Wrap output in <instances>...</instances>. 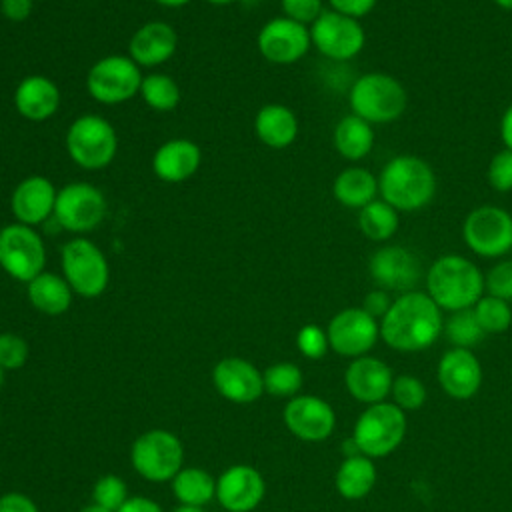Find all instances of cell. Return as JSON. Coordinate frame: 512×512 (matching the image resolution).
Returning a JSON list of instances; mask_svg holds the SVG:
<instances>
[{
  "label": "cell",
  "instance_id": "cell-1",
  "mask_svg": "<svg viewBox=\"0 0 512 512\" xmlns=\"http://www.w3.org/2000/svg\"><path fill=\"white\" fill-rule=\"evenodd\" d=\"M444 318L428 292L412 290L400 294L380 320V338L394 350L420 352L442 334Z\"/></svg>",
  "mask_w": 512,
  "mask_h": 512
},
{
  "label": "cell",
  "instance_id": "cell-2",
  "mask_svg": "<svg viewBox=\"0 0 512 512\" xmlns=\"http://www.w3.org/2000/svg\"><path fill=\"white\" fill-rule=\"evenodd\" d=\"M378 194L398 212L420 210L434 200L436 174L432 166L418 156H394L380 170Z\"/></svg>",
  "mask_w": 512,
  "mask_h": 512
},
{
  "label": "cell",
  "instance_id": "cell-3",
  "mask_svg": "<svg viewBox=\"0 0 512 512\" xmlns=\"http://www.w3.org/2000/svg\"><path fill=\"white\" fill-rule=\"evenodd\" d=\"M426 292L440 310H466L484 296V274L472 260L444 254L426 272Z\"/></svg>",
  "mask_w": 512,
  "mask_h": 512
},
{
  "label": "cell",
  "instance_id": "cell-4",
  "mask_svg": "<svg viewBox=\"0 0 512 512\" xmlns=\"http://www.w3.org/2000/svg\"><path fill=\"white\" fill-rule=\"evenodd\" d=\"M352 114L374 124L398 120L406 106L408 94L398 78L386 72H366L358 76L348 92Z\"/></svg>",
  "mask_w": 512,
  "mask_h": 512
},
{
  "label": "cell",
  "instance_id": "cell-5",
  "mask_svg": "<svg viewBox=\"0 0 512 512\" xmlns=\"http://www.w3.org/2000/svg\"><path fill=\"white\" fill-rule=\"evenodd\" d=\"M66 152L76 166L102 170L118 152L116 130L100 114H82L68 126Z\"/></svg>",
  "mask_w": 512,
  "mask_h": 512
},
{
  "label": "cell",
  "instance_id": "cell-6",
  "mask_svg": "<svg viewBox=\"0 0 512 512\" xmlns=\"http://www.w3.org/2000/svg\"><path fill=\"white\" fill-rule=\"evenodd\" d=\"M406 416L394 402L370 404L356 420L352 438L368 458L392 454L404 440Z\"/></svg>",
  "mask_w": 512,
  "mask_h": 512
},
{
  "label": "cell",
  "instance_id": "cell-7",
  "mask_svg": "<svg viewBox=\"0 0 512 512\" xmlns=\"http://www.w3.org/2000/svg\"><path fill=\"white\" fill-rule=\"evenodd\" d=\"M62 272L72 292L82 298H98L110 280L104 252L84 236H76L62 246Z\"/></svg>",
  "mask_w": 512,
  "mask_h": 512
},
{
  "label": "cell",
  "instance_id": "cell-8",
  "mask_svg": "<svg viewBox=\"0 0 512 512\" xmlns=\"http://www.w3.org/2000/svg\"><path fill=\"white\" fill-rule=\"evenodd\" d=\"M132 468L150 482L172 480L184 462L180 438L168 430L156 428L140 434L130 448Z\"/></svg>",
  "mask_w": 512,
  "mask_h": 512
},
{
  "label": "cell",
  "instance_id": "cell-9",
  "mask_svg": "<svg viewBox=\"0 0 512 512\" xmlns=\"http://www.w3.org/2000/svg\"><path fill=\"white\" fill-rule=\"evenodd\" d=\"M142 72L140 66L122 54H108L92 64L86 74L88 94L108 106L128 102L140 92Z\"/></svg>",
  "mask_w": 512,
  "mask_h": 512
},
{
  "label": "cell",
  "instance_id": "cell-10",
  "mask_svg": "<svg viewBox=\"0 0 512 512\" xmlns=\"http://www.w3.org/2000/svg\"><path fill=\"white\" fill-rule=\"evenodd\" d=\"M44 266L46 246L32 226L12 222L0 228V268L10 278L28 284Z\"/></svg>",
  "mask_w": 512,
  "mask_h": 512
},
{
  "label": "cell",
  "instance_id": "cell-11",
  "mask_svg": "<svg viewBox=\"0 0 512 512\" xmlns=\"http://www.w3.org/2000/svg\"><path fill=\"white\" fill-rule=\"evenodd\" d=\"M466 246L482 258H500L512 250V214L500 206H478L462 224Z\"/></svg>",
  "mask_w": 512,
  "mask_h": 512
},
{
  "label": "cell",
  "instance_id": "cell-12",
  "mask_svg": "<svg viewBox=\"0 0 512 512\" xmlns=\"http://www.w3.org/2000/svg\"><path fill=\"white\" fill-rule=\"evenodd\" d=\"M106 216V198L100 188L88 182H70L56 194L54 214L56 224L74 234L94 230Z\"/></svg>",
  "mask_w": 512,
  "mask_h": 512
},
{
  "label": "cell",
  "instance_id": "cell-13",
  "mask_svg": "<svg viewBox=\"0 0 512 512\" xmlns=\"http://www.w3.org/2000/svg\"><path fill=\"white\" fill-rule=\"evenodd\" d=\"M308 28L312 46L336 62L352 60L366 44V32L360 20L336 10H324Z\"/></svg>",
  "mask_w": 512,
  "mask_h": 512
},
{
  "label": "cell",
  "instance_id": "cell-14",
  "mask_svg": "<svg viewBox=\"0 0 512 512\" xmlns=\"http://www.w3.org/2000/svg\"><path fill=\"white\" fill-rule=\"evenodd\" d=\"M330 348L346 358L366 356L380 338V322L362 306L344 308L332 316L326 328Z\"/></svg>",
  "mask_w": 512,
  "mask_h": 512
},
{
  "label": "cell",
  "instance_id": "cell-15",
  "mask_svg": "<svg viewBox=\"0 0 512 512\" xmlns=\"http://www.w3.org/2000/svg\"><path fill=\"white\" fill-rule=\"evenodd\" d=\"M256 46L260 56L272 64H294L302 60L312 46L310 28L286 16H276L260 28Z\"/></svg>",
  "mask_w": 512,
  "mask_h": 512
},
{
  "label": "cell",
  "instance_id": "cell-16",
  "mask_svg": "<svg viewBox=\"0 0 512 512\" xmlns=\"http://www.w3.org/2000/svg\"><path fill=\"white\" fill-rule=\"evenodd\" d=\"M368 272L374 284L386 292H412L422 278L418 256L398 244L378 248L368 260Z\"/></svg>",
  "mask_w": 512,
  "mask_h": 512
},
{
  "label": "cell",
  "instance_id": "cell-17",
  "mask_svg": "<svg viewBox=\"0 0 512 512\" xmlns=\"http://www.w3.org/2000/svg\"><path fill=\"white\" fill-rule=\"evenodd\" d=\"M284 424L296 438L320 442L334 432L336 414L320 396L300 394L292 396L284 406Z\"/></svg>",
  "mask_w": 512,
  "mask_h": 512
},
{
  "label": "cell",
  "instance_id": "cell-18",
  "mask_svg": "<svg viewBox=\"0 0 512 512\" xmlns=\"http://www.w3.org/2000/svg\"><path fill=\"white\" fill-rule=\"evenodd\" d=\"M266 494L262 474L248 464H234L216 480V500L228 512H252Z\"/></svg>",
  "mask_w": 512,
  "mask_h": 512
},
{
  "label": "cell",
  "instance_id": "cell-19",
  "mask_svg": "<svg viewBox=\"0 0 512 512\" xmlns=\"http://www.w3.org/2000/svg\"><path fill=\"white\" fill-rule=\"evenodd\" d=\"M212 382L220 396L234 404H250L264 392L262 372L244 358H224L212 370Z\"/></svg>",
  "mask_w": 512,
  "mask_h": 512
},
{
  "label": "cell",
  "instance_id": "cell-20",
  "mask_svg": "<svg viewBox=\"0 0 512 512\" xmlns=\"http://www.w3.org/2000/svg\"><path fill=\"white\" fill-rule=\"evenodd\" d=\"M392 382L390 366L374 356L354 358L344 372V384L350 396L368 406L384 402L392 390Z\"/></svg>",
  "mask_w": 512,
  "mask_h": 512
},
{
  "label": "cell",
  "instance_id": "cell-21",
  "mask_svg": "<svg viewBox=\"0 0 512 512\" xmlns=\"http://www.w3.org/2000/svg\"><path fill=\"white\" fill-rule=\"evenodd\" d=\"M438 382L454 400L472 398L482 384V366L468 348H450L438 362Z\"/></svg>",
  "mask_w": 512,
  "mask_h": 512
},
{
  "label": "cell",
  "instance_id": "cell-22",
  "mask_svg": "<svg viewBox=\"0 0 512 512\" xmlns=\"http://www.w3.org/2000/svg\"><path fill=\"white\" fill-rule=\"evenodd\" d=\"M56 194V186L46 176H28L20 180L10 200L16 222L34 228L50 220L54 214Z\"/></svg>",
  "mask_w": 512,
  "mask_h": 512
},
{
  "label": "cell",
  "instance_id": "cell-23",
  "mask_svg": "<svg viewBox=\"0 0 512 512\" xmlns=\"http://www.w3.org/2000/svg\"><path fill=\"white\" fill-rule=\"evenodd\" d=\"M178 48L176 30L162 22L152 20L142 24L128 42V56L142 68H154L168 62Z\"/></svg>",
  "mask_w": 512,
  "mask_h": 512
},
{
  "label": "cell",
  "instance_id": "cell-24",
  "mask_svg": "<svg viewBox=\"0 0 512 512\" xmlns=\"http://www.w3.org/2000/svg\"><path fill=\"white\" fill-rule=\"evenodd\" d=\"M202 164L200 146L188 138H172L160 144L152 156V172L168 184L188 180Z\"/></svg>",
  "mask_w": 512,
  "mask_h": 512
},
{
  "label": "cell",
  "instance_id": "cell-25",
  "mask_svg": "<svg viewBox=\"0 0 512 512\" xmlns=\"http://www.w3.org/2000/svg\"><path fill=\"white\" fill-rule=\"evenodd\" d=\"M60 90L58 86L40 74L26 76L14 90L16 112L30 122H44L58 112Z\"/></svg>",
  "mask_w": 512,
  "mask_h": 512
},
{
  "label": "cell",
  "instance_id": "cell-26",
  "mask_svg": "<svg viewBox=\"0 0 512 512\" xmlns=\"http://www.w3.org/2000/svg\"><path fill=\"white\" fill-rule=\"evenodd\" d=\"M254 132L262 144L274 150L288 148L298 136L296 114L278 102L264 104L254 118Z\"/></svg>",
  "mask_w": 512,
  "mask_h": 512
},
{
  "label": "cell",
  "instance_id": "cell-27",
  "mask_svg": "<svg viewBox=\"0 0 512 512\" xmlns=\"http://www.w3.org/2000/svg\"><path fill=\"white\" fill-rule=\"evenodd\" d=\"M26 292L30 304L46 316H60L72 306L74 292L70 284L64 276H58L54 272H40L26 284Z\"/></svg>",
  "mask_w": 512,
  "mask_h": 512
},
{
  "label": "cell",
  "instance_id": "cell-28",
  "mask_svg": "<svg viewBox=\"0 0 512 512\" xmlns=\"http://www.w3.org/2000/svg\"><path fill=\"white\" fill-rule=\"evenodd\" d=\"M332 194L338 204L362 210L366 204L376 200L378 178L362 166L344 168L332 182Z\"/></svg>",
  "mask_w": 512,
  "mask_h": 512
},
{
  "label": "cell",
  "instance_id": "cell-29",
  "mask_svg": "<svg viewBox=\"0 0 512 512\" xmlns=\"http://www.w3.org/2000/svg\"><path fill=\"white\" fill-rule=\"evenodd\" d=\"M332 140H334L336 152L342 158L350 162H358L372 152L374 128L370 122L350 112L338 120Z\"/></svg>",
  "mask_w": 512,
  "mask_h": 512
},
{
  "label": "cell",
  "instance_id": "cell-30",
  "mask_svg": "<svg viewBox=\"0 0 512 512\" xmlns=\"http://www.w3.org/2000/svg\"><path fill=\"white\" fill-rule=\"evenodd\" d=\"M376 466L372 458L358 454L348 456L342 460V464L336 470V490L346 500H360L368 496V492L376 484Z\"/></svg>",
  "mask_w": 512,
  "mask_h": 512
},
{
  "label": "cell",
  "instance_id": "cell-31",
  "mask_svg": "<svg viewBox=\"0 0 512 512\" xmlns=\"http://www.w3.org/2000/svg\"><path fill=\"white\" fill-rule=\"evenodd\" d=\"M172 492L180 504L202 508L216 498V478L202 468H180L172 478Z\"/></svg>",
  "mask_w": 512,
  "mask_h": 512
},
{
  "label": "cell",
  "instance_id": "cell-32",
  "mask_svg": "<svg viewBox=\"0 0 512 512\" xmlns=\"http://www.w3.org/2000/svg\"><path fill=\"white\" fill-rule=\"evenodd\" d=\"M398 226L400 212L382 198H376L358 210V228L366 238L374 242L390 240L398 232Z\"/></svg>",
  "mask_w": 512,
  "mask_h": 512
},
{
  "label": "cell",
  "instance_id": "cell-33",
  "mask_svg": "<svg viewBox=\"0 0 512 512\" xmlns=\"http://www.w3.org/2000/svg\"><path fill=\"white\" fill-rule=\"evenodd\" d=\"M142 100L146 102L148 108L156 110V112H170L180 104V86L178 82L168 76V74H160V72H152L142 76V84H140V92Z\"/></svg>",
  "mask_w": 512,
  "mask_h": 512
},
{
  "label": "cell",
  "instance_id": "cell-34",
  "mask_svg": "<svg viewBox=\"0 0 512 512\" xmlns=\"http://www.w3.org/2000/svg\"><path fill=\"white\" fill-rule=\"evenodd\" d=\"M442 332L446 334L448 342L454 348H468V350L474 348L476 344H480L486 336V332L480 328L472 308L450 312L448 320L444 322Z\"/></svg>",
  "mask_w": 512,
  "mask_h": 512
},
{
  "label": "cell",
  "instance_id": "cell-35",
  "mask_svg": "<svg viewBox=\"0 0 512 512\" xmlns=\"http://www.w3.org/2000/svg\"><path fill=\"white\" fill-rule=\"evenodd\" d=\"M474 316L480 324V328L486 332V334H500V332H506L512 324V308H510V302L502 300V298H496V296H490V294H484L474 306Z\"/></svg>",
  "mask_w": 512,
  "mask_h": 512
},
{
  "label": "cell",
  "instance_id": "cell-36",
  "mask_svg": "<svg viewBox=\"0 0 512 512\" xmlns=\"http://www.w3.org/2000/svg\"><path fill=\"white\" fill-rule=\"evenodd\" d=\"M264 392L272 396H296L302 388V370L292 362H276L262 372Z\"/></svg>",
  "mask_w": 512,
  "mask_h": 512
},
{
  "label": "cell",
  "instance_id": "cell-37",
  "mask_svg": "<svg viewBox=\"0 0 512 512\" xmlns=\"http://www.w3.org/2000/svg\"><path fill=\"white\" fill-rule=\"evenodd\" d=\"M128 486L124 484V480L116 474H104L96 480L94 488H92V500L94 504L116 512L126 500H128Z\"/></svg>",
  "mask_w": 512,
  "mask_h": 512
},
{
  "label": "cell",
  "instance_id": "cell-38",
  "mask_svg": "<svg viewBox=\"0 0 512 512\" xmlns=\"http://www.w3.org/2000/svg\"><path fill=\"white\" fill-rule=\"evenodd\" d=\"M394 404L402 410H418L426 402V386L420 378L402 374L396 376L390 390Z\"/></svg>",
  "mask_w": 512,
  "mask_h": 512
},
{
  "label": "cell",
  "instance_id": "cell-39",
  "mask_svg": "<svg viewBox=\"0 0 512 512\" xmlns=\"http://www.w3.org/2000/svg\"><path fill=\"white\" fill-rule=\"evenodd\" d=\"M28 360V342L14 332H0V368L18 370Z\"/></svg>",
  "mask_w": 512,
  "mask_h": 512
},
{
  "label": "cell",
  "instance_id": "cell-40",
  "mask_svg": "<svg viewBox=\"0 0 512 512\" xmlns=\"http://www.w3.org/2000/svg\"><path fill=\"white\" fill-rule=\"evenodd\" d=\"M484 292L512 302V258L500 260L484 276Z\"/></svg>",
  "mask_w": 512,
  "mask_h": 512
},
{
  "label": "cell",
  "instance_id": "cell-41",
  "mask_svg": "<svg viewBox=\"0 0 512 512\" xmlns=\"http://www.w3.org/2000/svg\"><path fill=\"white\" fill-rule=\"evenodd\" d=\"M296 346L298 350L310 358V360H318L322 358L330 344H328V334L324 328H320L318 324H304L298 334H296Z\"/></svg>",
  "mask_w": 512,
  "mask_h": 512
},
{
  "label": "cell",
  "instance_id": "cell-42",
  "mask_svg": "<svg viewBox=\"0 0 512 512\" xmlns=\"http://www.w3.org/2000/svg\"><path fill=\"white\" fill-rule=\"evenodd\" d=\"M488 184L496 192L512 190V150L502 148L490 158L488 164Z\"/></svg>",
  "mask_w": 512,
  "mask_h": 512
},
{
  "label": "cell",
  "instance_id": "cell-43",
  "mask_svg": "<svg viewBox=\"0 0 512 512\" xmlns=\"http://www.w3.org/2000/svg\"><path fill=\"white\" fill-rule=\"evenodd\" d=\"M280 6L286 18L304 26H310L324 12L322 0H280Z\"/></svg>",
  "mask_w": 512,
  "mask_h": 512
},
{
  "label": "cell",
  "instance_id": "cell-44",
  "mask_svg": "<svg viewBox=\"0 0 512 512\" xmlns=\"http://www.w3.org/2000/svg\"><path fill=\"white\" fill-rule=\"evenodd\" d=\"M392 298H390V292H386V290H382V288H374V290H370L366 296H364V300H362V308L372 316V318H376L378 322L386 316V312L390 310V306H392Z\"/></svg>",
  "mask_w": 512,
  "mask_h": 512
},
{
  "label": "cell",
  "instance_id": "cell-45",
  "mask_svg": "<svg viewBox=\"0 0 512 512\" xmlns=\"http://www.w3.org/2000/svg\"><path fill=\"white\" fill-rule=\"evenodd\" d=\"M378 0H328L330 10H336L340 14L352 16L356 20H360L362 16L370 14L374 10Z\"/></svg>",
  "mask_w": 512,
  "mask_h": 512
},
{
  "label": "cell",
  "instance_id": "cell-46",
  "mask_svg": "<svg viewBox=\"0 0 512 512\" xmlns=\"http://www.w3.org/2000/svg\"><path fill=\"white\" fill-rule=\"evenodd\" d=\"M0 512H40L36 502L22 492H8L0 496Z\"/></svg>",
  "mask_w": 512,
  "mask_h": 512
},
{
  "label": "cell",
  "instance_id": "cell-47",
  "mask_svg": "<svg viewBox=\"0 0 512 512\" xmlns=\"http://www.w3.org/2000/svg\"><path fill=\"white\" fill-rule=\"evenodd\" d=\"M32 0H0V12L10 22H24L32 14Z\"/></svg>",
  "mask_w": 512,
  "mask_h": 512
},
{
  "label": "cell",
  "instance_id": "cell-48",
  "mask_svg": "<svg viewBox=\"0 0 512 512\" xmlns=\"http://www.w3.org/2000/svg\"><path fill=\"white\" fill-rule=\"evenodd\" d=\"M116 512H164L160 504L146 496H130Z\"/></svg>",
  "mask_w": 512,
  "mask_h": 512
},
{
  "label": "cell",
  "instance_id": "cell-49",
  "mask_svg": "<svg viewBox=\"0 0 512 512\" xmlns=\"http://www.w3.org/2000/svg\"><path fill=\"white\" fill-rule=\"evenodd\" d=\"M500 136H502L504 148L512 150V104H508V108L500 118Z\"/></svg>",
  "mask_w": 512,
  "mask_h": 512
},
{
  "label": "cell",
  "instance_id": "cell-50",
  "mask_svg": "<svg viewBox=\"0 0 512 512\" xmlns=\"http://www.w3.org/2000/svg\"><path fill=\"white\" fill-rule=\"evenodd\" d=\"M156 4H160V6H166V8H182V6H186L190 0H154Z\"/></svg>",
  "mask_w": 512,
  "mask_h": 512
},
{
  "label": "cell",
  "instance_id": "cell-51",
  "mask_svg": "<svg viewBox=\"0 0 512 512\" xmlns=\"http://www.w3.org/2000/svg\"><path fill=\"white\" fill-rule=\"evenodd\" d=\"M80 512H110V510H106V508H102V506H98V504H88V506H84Z\"/></svg>",
  "mask_w": 512,
  "mask_h": 512
},
{
  "label": "cell",
  "instance_id": "cell-52",
  "mask_svg": "<svg viewBox=\"0 0 512 512\" xmlns=\"http://www.w3.org/2000/svg\"><path fill=\"white\" fill-rule=\"evenodd\" d=\"M172 512H204L202 508H196V506H184V504H180L178 508H174Z\"/></svg>",
  "mask_w": 512,
  "mask_h": 512
},
{
  "label": "cell",
  "instance_id": "cell-53",
  "mask_svg": "<svg viewBox=\"0 0 512 512\" xmlns=\"http://www.w3.org/2000/svg\"><path fill=\"white\" fill-rule=\"evenodd\" d=\"M496 6H500L502 10H512V0H492Z\"/></svg>",
  "mask_w": 512,
  "mask_h": 512
},
{
  "label": "cell",
  "instance_id": "cell-54",
  "mask_svg": "<svg viewBox=\"0 0 512 512\" xmlns=\"http://www.w3.org/2000/svg\"><path fill=\"white\" fill-rule=\"evenodd\" d=\"M206 2H210V4H214V6H226V4H232V2H236V0H206Z\"/></svg>",
  "mask_w": 512,
  "mask_h": 512
},
{
  "label": "cell",
  "instance_id": "cell-55",
  "mask_svg": "<svg viewBox=\"0 0 512 512\" xmlns=\"http://www.w3.org/2000/svg\"><path fill=\"white\" fill-rule=\"evenodd\" d=\"M2 382H4V370L0 368V388H2Z\"/></svg>",
  "mask_w": 512,
  "mask_h": 512
},
{
  "label": "cell",
  "instance_id": "cell-56",
  "mask_svg": "<svg viewBox=\"0 0 512 512\" xmlns=\"http://www.w3.org/2000/svg\"><path fill=\"white\" fill-rule=\"evenodd\" d=\"M252 2H266V0H252Z\"/></svg>",
  "mask_w": 512,
  "mask_h": 512
}]
</instances>
